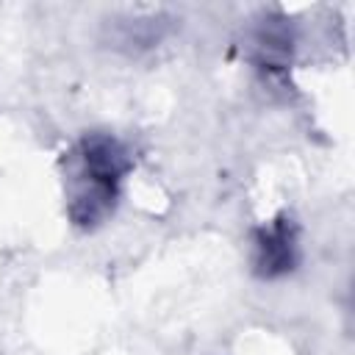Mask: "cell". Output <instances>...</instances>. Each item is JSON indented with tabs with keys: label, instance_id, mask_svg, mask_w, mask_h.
<instances>
[{
	"label": "cell",
	"instance_id": "1",
	"mask_svg": "<svg viewBox=\"0 0 355 355\" xmlns=\"http://www.w3.org/2000/svg\"><path fill=\"white\" fill-rule=\"evenodd\" d=\"M130 169V155L119 139L108 133L83 136L69 155L67 200L69 219L78 227L100 225L116 205L119 183Z\"/></svg>",
	"mask_w": 355,
	"mask_h": 355
},
{
	"label": "cell",
	"instance_id": "3",
	"mask_svg": "<svg viewBox=\"0 0 355 355\" xmlns=\"http://www.w3.org/2000/svg\"><path fill=\"white\" fill-rule=\"evenodd\" d=\"M252 55L258 69L280 75L291 64V33L277 17H266L252 36Z\"/></svg>",
	"mask_w": 355,
	"mask_h": 355
},
{
	"label": "cell",
	"instance_id": "2",
	"mask_svg": "<svg viewBox=\"0 0 355 355\" xmlns=\"http://www.w3.org/2000/svg\"><path fill=\"white\" fill-rule=\"evenodd\" d=\"M297 258H300V244H297V225L291 216L280 214L252 233V266L258 277L266 280L283 277L297 266Z\"/></svg>",
	"mask_w": 355,
	"mask_h": 355
}]
</instances>
